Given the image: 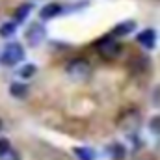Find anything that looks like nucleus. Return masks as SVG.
I'll return each mask as SVG.
<instances>
[{
    "label": "nucleus",
    "mask_w": 160,
    "mask_h": 160,
    "mask_svg": "<svg viewBox=\"0 0 160 160\" xmlns=\"http://www.w3.org/2000/svg\"><path fill=\"white\" fill-rule=\"evenodd\" d=\"M65 73H67L69 78L75 80V82H86V80L91 78L93 69H91V63H89L88 60H84V58H77V60H71V62L67 63Z\"/></svg>",
    "instance_id": "obj_1"
},
{
    "label": "nucleus",
    "mask_w": 160,
    "mask_h": 160,
    "mask_svg": "<svg viewBox=\"0 0 160 160\" xmlns=\"http://www.w3.org/2000/svg\"><path fill=\"white\" fill-rule=\"evenodd\" d=\"M24 60V48L21 43H8L0 54V63L6 67H13Z\"/></svg>",
    "instance_id": "obj_2"
},
{
    "label": "nucleus",
    "mask_w": 160,
    "mask_h": 160,
    "mask_svg": "<svg viewBox=\"0 0 160 160\" xmlns=\"http://www.w3.org/2000/svg\"><path fill=\"white\" fill-rule=\"evenodd\" d=\"M97 52L104 60H116L121 54V45L118 43V38H114V36L102 38V39L97 43Z\"/></svg>",
    "instance_id": "obj_3"
},
{
    "label": "nucleus",
    "mask_w": 160,
    "mask_h": 160,
    "mask_svg": "<svg viewBox=\"0 0 160 160\" xmlns=\"http://www.w3.org/2000/svg\"><path fill=\"white\" fill-rule=\"evenodd\" d=\"M24 38H26V43H28L30 47H38V45H41V43L45 41L47 30H45V26H43L41 22H34V24H30V28L26 30Z\"/></svg>",
    "instance_id": "obj_4"
},
{
    "label": "nucleus",
    "mask_w": 160,
    "mask_h": 160,
    "mask_svg": "<svg viewBox=\"0 0 160 160\" xmlns=\"http://www.w3.org/2000/svg\"><path fill=\"white\" fill-rule=\"evenodd\" d=\"M136 41L143 47V48H153L155 47V43H157V34H155V30H151V28H147V30H143V32H140L138 34V38Z\"/></svg>",
    "instance_id": "obj_5"
},
{
    "label": "nucleus",
    "mask_w": 160,
    "mask_h": 160,
    "mask_svg": "<svg viewBox=\"0 0 160 160\" xmlns=\"http://www.w3.org/2000/svg\"><path fill=\"white\" fill-rule=\"evenodd\" d=\"M62 13V4H48V6H45L43 9L39 11V17L43 21H48V19H54V17H58Z\"/></svg>",
    "instance_id": "obj_6"
},
{
    "label": "nucleus",
    "mask_w": 160,
    "mask_h": 160,
    "mask_svg": "<svg viewBox=\"0 0 160 160\" xmlns=\"http://www.w3.org/2000/svg\"><path fill=\"white\" fill-rule=\"evenodd\" d=\"M134 28H136V24H134L132 21H125V22H119V24L112 30V36H114V38H123V36H128Z\"/></svg>",
    "instance_id": "obj_7"
},
{
    "label": "nucleus",
    "mask_w": 160,
    "mask_h": 160,
    "mask_svg": "<svg viewBox=\"0 0 160 160\" xmlns=\"http://www.w3.org/2000/svg\"><path fill=\"white\" fill-rule=\"evenodd\" d=\"M28 86L24 84V82H13L11 86H9V93L15 97V99H24L26 95H28Z\"/></svg>",
    "instance_id": "obj_8"
},
{
    "label": "nucleus",
    "mask_w": 160,
    "mask_h": 160,
    "mask_svg": "<svg viewBox=\"0 0 160 160\" xmlns=\"http://www.w3.org/2000/svg\"><path fill=\"white\" fill-rule=\"evenodd\" d=\"M32 11V4H22L21 8H17L15 9V13H13V21L15 22H21V21H24L26 17H28V13Z\"/></svg>",
    "instance_id": "obj_9"
},
{
    "label": "nucleus",
    "mask_w": 160,
    "mask_h": 160,
    "mask_svg": "<svg viewBox=\"0 0 160 160\" xmlns=\"http://www.w3.org/2000/svg\"><path fill=\"white\" fill-rule=\"evenodd\" d=\"M17 30V24L15 22H4L0 26V38H11Z\"/></svg>",
    "instance_id": "obj_10"
},
{
    "label": "nucleus",
    "mask_w": 160,
    "mask_h": 160,
    "mask_svg": "<svg viewBox=\"0 0 160 160\" xmlns=\"http://www.w3.org/2000/svg\"><path fill=\"white\" fill-rule=\"evenodd\" d=\"M75 153H77V157L80 160H95V153L91 149H88V147H77Z\"/></svg>",
    "instance_id": "obj_11"
},
{
    "label": "nucleus",
    "mask_w": 160,
    "mask_h": 160,
    "mask_svg": "<svg viewBox=\"0 0 160 160\" xmlns=\"http://www.w3.org/2000/svg\"><path fill=\"white\" fill-rule=\"evenodd\" d=\"M110 151H112V157H114L116 160L125 158V147H123V145H119V143H114V145L110 147Z\"/></svg>",
    "instance_id": "obj_12"
},
{
    "label": "nucleus",
    "mask_w": 160,
    "mask_h": 160,
    "mask_svg": "<svg viewBox=\"0 0 160 160\" xmlns=\"http://www.w3.org/2000/svg\"><path fill=\"white\" fill-rule=\"evenodd\" d=\"M36 73V65H32V63H26L21 71H19V77H22V78H28V77H32Z\"/></svg>",
    "instance_id": "obj_13"
},
{
    "label": "nucleus",
    "mask_w": 160,
    "mask_h": 160,
    "mask_svg": "<svg viewBox=\"0 0 160 160\" xmlns=\"http://www.w3.org/2000/svg\"><path fill=\"white\" fill-rule=\"evenodd\" d=\"M149 128H151L153 134H160V116L151 118V121H149Z\"/></svg>",
    "instance_id": "obj_14"
},
{
    "label": "nucleus",
    "mask_w": 160,
    "mask_h": 160,
    "mask_svg": "<svg viewBox=\"0 0 160 160\" xmlns=\"http://www.w3.org/2000/svg\"><path fill=\"white\" fill-rule=\"evenodd\" d=\"M11 149V143H9V140H6V138H0V157L4 155V153H8Z\"/></svg>",
    "instance_id": "obj_15"
},
{
    "label": "nucleus",
    "mask_w": 160,
    "mask_h": 160,
    "mask_svg": "<svg viewBox=\"0 0 160 160\" xmlns=\"http://www.w3.org/2000/svg\"><path fill=\"white\" fill-rule=\"evenodd\" d=\"M0 160H21V158H19V155H17L13 149H9L8 153H4V155L0 157Z\"/></svg>",
    "instance_id": "obj_16"
},
{
    "label": "nucleus",
    "mask_w": 160,
    "mask_h": 160,
    "mask_svg": "<svg viewBox=\"0 0 160 160\" xmlns=\"http://www.w3.org/2000/svg\"><path fill=\"white\" fill-rule=\"evenodd\" d=\"M0 130H2V121H0Z\"/></svg>",
    "instance_id": "obj_17"
}]
</instances>
